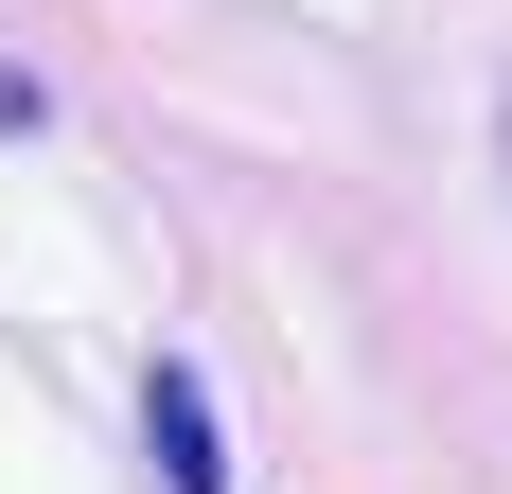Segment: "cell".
Wrapping results in <instances>:
<instances>
[{"label": "cell", "mask_w": 512, "mask_h": 494, "mask_svg": "<svg viewBox=\"0 0 512 494\" xmlns=\"http://www.w3.org/2000/svg\"><path fill=\"white\" fill-rule=\"evenodd\" d=\"M142 442H159V494H230V442H212V389L159 353L142 371Z\"/></svg>", "instance_id": "6da1fadb"}]
</instances>
